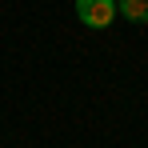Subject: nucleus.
<instances>
[{"label":"nucleus","mask_w":148,"mask_h":148,"mask_svg":"<svg viewBox=\"0 0 148 148\" xmlns=\"http://www.w3.org/2000/svg\"><path fill=\"white\" fill-rule=\"evenodd\" d=\"M76 20L88 28H108L116 20V0H76Z\"/></svg>","instance_id":"1"},{"label":"nucleus","mask_w":148,"mask_h":148,"mask_svg":"<svg viewBox=\"0 0 148 148\" xmlns=\"http://www.w3.org/2000/svg\"><path fill=\"white\" fill-rule=\"evenodd\" d=\"M116 16L132 24H148V0H116Z\"/></svg>","instance_id":"2"}]
</instances>
